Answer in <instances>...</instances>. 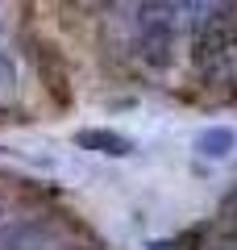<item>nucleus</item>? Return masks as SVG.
I'll list each match as a JSON object with an SVG mask.
<instances>
[{
    "label": "nucleus",
    "mask_w": 237,
    "mask_h": 250,
    "mask_svg": "<svg viewBox=\"0 0 237 250\" xmlns=\"http://www.w3.org/2000/svg\"><path fill=\"white\" fill-rule=\"evenodd\" d=\"M175 4H141V17H138V38H133V50L150 62V67H167L171 54H175V42H179V29H175V17L167 13Z\"/></svg>",
    "instance_id": "f257e3e1"
},
{
    "label": "nucleus",
    "mask_w": 237,
    "mask_h": 250,
    "mask_svg": "<svg viewBox=\"0 0 237 250\" xmlns=\"http://www.w3.org/2000/svg\"><path fill=\"white\" fill-rule=\"evenodd\" d=\"M75 146L96 150V154H133V142L125 134H117V129H79Z\"/></svg>",
    "instance_id": "f03ea898"
},
{
    "label": "nucleus",
    "mask_w": 237,
    "mask_h": 250,
    "mask_svg": "<svg viewBox=\"0 0 237 250\" xmlns=\"http://www.w3.org/2000/svg\"><path fill=\"white\" fill-rule=\"evenodd\" d=\"M196 150H200L204 159H225V154L233 150V129H229V125H212V129H204V134L196 138Z\"/></svg>",
    "instance_id": "7ed1b4c3"
}]
</instances>
